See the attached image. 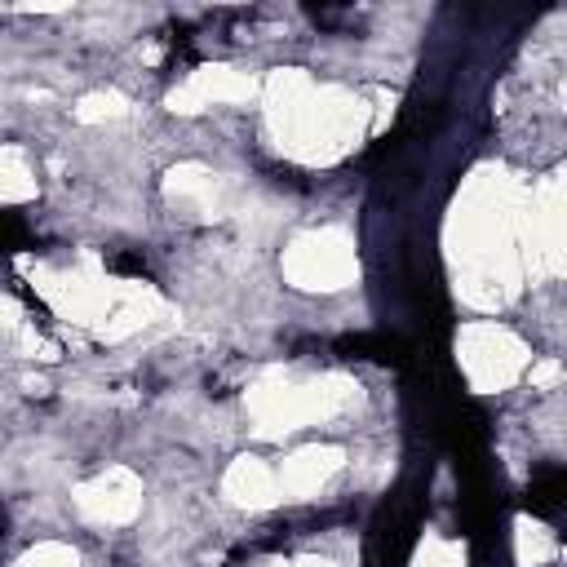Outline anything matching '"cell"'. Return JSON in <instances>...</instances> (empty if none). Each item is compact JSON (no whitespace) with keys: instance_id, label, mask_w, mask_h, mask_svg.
Here are the masks:
<instances>
[{"instance_id":"obj_1","label":"cell","mask_w":567,"mask_h":567,"mask_svg":"<svg viewBox=\"0 0 567 567\" xmlns=\"http://www.w3.org/2000/svg\"><path fill=\"white\" fill-rule=\"evenodd\" d=\"M528 505H532V514H559V505H563V474L559 470H550V474H541V479L532 483V492H528Z\"/></svg>"}]
</instances>
